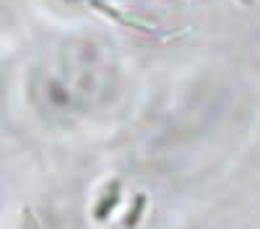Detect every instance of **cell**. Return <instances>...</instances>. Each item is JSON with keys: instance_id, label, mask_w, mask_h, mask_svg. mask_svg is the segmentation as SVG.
Here are the masks:
<instances>
[{"instance_id": "cell-2", "label": "cell", "mask_w": 260, "mask_h": 229, "mask_svg": "<svg viewBox=\"0 0 260 229\" xmlns=\"http://www.w3.org/2000/svg\"><path fill=\"white\" fill-rule=\"evenodd\" d=\"M117 182H112V193L110 195H107L104 201H99L96 203V211H94V216L96 219H107V216H110V211H112V208H115V203H117V198H120V190H117Z\"/></svg>"}, {"instance_id": "cell-3", "label": "cell", "mask_w": 260, "mask_h": 229, "mask_svg": "<svg viewBox=\"0 0 260 229\" xmlns=\"http://www.w3.org/2000/svg\"><path fill=\"white\" fill-rule=\"evenodd\" d=\"M143 203H146V198H143V195H136L133 208H130V214H127V219H125V229H133V226L138 224V219H141V214H143Z\"/></svg>"}, {"instance_id": "cell-1", "label": "cell", "mask_w": 260, "mask_h": 229, "mask_svg": "<svg viewBox=\"0 0 260 229\" xmlns=\"http://www.w3.org/2000/svg\"><path fill=\"white\" fill-rule=\"evenodd\" d=\"M47 96H50L52 104H57V107H68L71 104V91L65 89L62 83H57V81H52L47 86Z\"/></svg>"}]
</instances>
